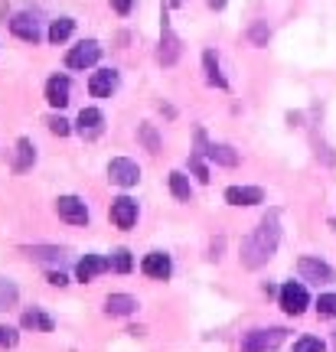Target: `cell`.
Returning a JSON list of instances; mask_svg holds the SVG:
<instances>
[{"mask_svg": "<svg viewBox=\"0 0 336 352\" xmlns=\"http://www.w3.org/2000/svg\"><path fill=\"white\" fill-rule=\"evenodd\" d=\"M277 241H281V228H277V219L271 215V219H264L262 226L242 241V264L251 267V271L268 264V258L277 252Z\"/></svg>", "mask_w": 336, "mask_h": 352, "instance_id": "6da1fadb", "label": "cell"}, {"mask_svg": "<svg viewBox=\"0 0 336 352\" xmlns=\"http://www.w3.org/2000/svg\"><path fill=\"white\" fill-rule=\"evenodd\" d=\"M284 340H287V329H281V327L251 329V333H245V340H242V352H271L277 346H284Z\"/></svg>", "mask_w": 336, "mask_h": 352, "instance_id": "7a4b0ae2", "label": "cell"}, {"mask_svg": "<svg viewBox=\"0 0 336 352\" xmlns=\"http://www.w3.org/2000/svg\"><path fill=\"white\" fill-rule=\"evenodd\" d=\"M98 59H101V46L95 39H82L78 46H72V50L65 52V65H69V69H78V72L98 65Z\"/></svg>", "mask_w": 336, "mask_h": 352, "instance_id": "3957f363", "label": "cell"}, {"mask_svg": "<svg viewBox=\"0 0 336 352\" xmlns=\"http://www.w3.org/2000/svg\"><path fill=\"white\" fill-rule=\"evenodd\" d=\"M277 297H281V310H284V314H291V316H300L304 310H307V303H311L307 287H304V284H297V280H287Z\"/></svg>", "mask_w": 336, "mask_h": 352, "instance_id": "277c9868", "label": "cell"}, {"mask_svg": "<svg viewBox=\"0 0 336 352\" xmlns=\"http://www.w3.org/2000/svg\"><path fill=\"white\" fill-rule=\"evenodd\" d=\"M108 179H112L114 186L131 189V186H137V179H140V166H137L134 160H127V157H114L112 164H108Z\"/></svg>", "mask_w": 336, "mask_h": 352, "instance_id": "5b68a950", "label": "cell"}, {"mask_svg": "<svg viewBox=\"0 0 336 352\" xmlns=\"http://www.w3.org/2000/svg\"><path fill=\"white\" fill-rule=\"evenodd\" d=\"M10 33L17 39H23V43H33L36 46L39 39H43V26H39V16L36 13H30V10H23V13H17L10 20Z\"/></svg>", "mask_w": 336, "mask_h": 352, "instance_id": "8992f818", "label": "cell"}, {"mask_svg": "<svg viewBox=\"0 0 336 352\" xmlns=\"http://www.w3.org/2000/svg\"><path fill=\"white\" fill-rule=\"evenodd\" d=\"M56 212H59V219H65L69 226H88V206H85V199H78V196H59V199H56Z\"/></svg>", "mask_w": 336, "mask_h": 352, "instance_id": "52a82bcc", "label": "cell"}, {"mask_svg": "<svg viewBox=\"0 0 336 352\" xmlns=\"http://www.w3.org/2000/svg\"><path fill=\"white\" fill-rule=\"evenodd\" d=\"M297 271L304 280H311V284H333V267L320 258H300L297 261Z\"/></svg>", "mask_w": 336, "mask_h": 352, "instance_id": "ba28073f", "label": "cell"}, {"mask_svg": "<svg viewBox=\"0 0 336 352\" xmlns=\"http://www.w3.org/2000/svg\"><path fill=\"white\" fill-rule=\"evenodd\" d=\"M88 91H92L95 98H112L114 91H118V72H114V69H98V72H92Z\"/></svg>", "mask_w": 336, "mask_h": 352, "instance_id": "9c48e42d", "label": "cell"}, {"mask_svg": "<svg viewBox=\"0 0 336 352\" xmlns=\"http://www.w3.org/2000/svg\"><path fill=\"white\" fill-rule=\"evenodd\" d=\"M140 271L154 280H167V277L174 274V261H170V254L163 252H150L144 261H140Z\"/></svg>", "mask_w": 336, "mask_h": 352, "instance_id": "30bf717a", "label": "cell"}, {"mask_svg": "<svg viewBox=\"0 0 336 352\" xmlns=\"http://www.w3.org/2000/svg\"><path fill=\"white\" fill-rule=\"evenodd\" d=\"M112 222L118 228H131L137 222V202L131 196H118L112 202Z\"/></svg>", "mask_w": 336, "mask_h": 352, "instance_id": "8fae6325", "label": "cell"}, {"mask_svg": "<svg viewBox=\"0 0 336 352\" xmlns=\"http://www.w3.org/2000/svg\"><path fill=\"white\" fill-rule=\"evenodd\" d=\"M105 271H108V258H101V254H85V258H78V264H75V277H78L82 284L95 280V277L105 274Z\"/></svg>", "mask_w": 336, "mask_h": 352, "instance_id": "7c38bea8", "label": "cell"}, {"mask_svg": "<svg viewBox=\"0 0 336 352\" xmlns=\"http://www.w3.org/2000/svg\"><path fill=\"white\" fill-rule=\"evenodd\" d=\"M225 202H229V206H258V202H264V189H258V186H229L225 189Z\"/></svg>", "mask_w": 336, "mask_h": 352, "instance_id": "4fadbf2b", "label": "cell"}, {"mask_svg": "<svg viewBox=\"0 0 336 352\" xmlns=\"http://www.w3.org/2000/svg\"><path fill=\"white\" fill-rule=\"evenodd\" d=\"M101 124H105V114L98 108H82L78 111V121H75V131L82 134V138H95L101 134Z\"/></svg>", "mask_w": 336, "mask_h": 352, "instance_id": "5bb4252c", "label": "cell"}, {"mask_svg": "<svg viewBox=\"0 0 336 352\" xmlns=\"http://www.w3.org/2000/svg\"><path fill=\"white\" fill-rule=\"evenodd\" d=\"M157 59H160V65H176V59H180V36H176L170 26H163V36H160V50H157Z\"/></svg>", "mask_w": 336, "mask_h": 352, "instance_id": "9a60e30c", "label": "cell"}, {"mask_svg": "<svg viewBox=\"0 0 336 352\" xmlns=\"http://www.w3.org/2000/svg\"><path fill=\"white\" fill-rule=\"evenodd\" d=\"M69 78L65 76H52L50 82H46V101H50L52 108H65L69 104Z\"/></svg>", "mask_w": 336, "mask_h": 352, "instance_id": "2e32d148", "label": "cell"}, {"mask_svg": "<svg viewBox=\"0 0 336 352\" xmlns=\"http://www.w3.org/2000/svg\"><path fill=\"white\" fill-rule=\"evenodd\" d=\"M202 69H206V82H209L212 88H229V78L222 76V65H219V56L212 50H206L202 52Z\"/></svg>", "mask_w": 336, "mask_h": 352, "instance_id": "e0dca14e", "label": "cell"}, {"mask_svg": "<svg viewBox=\"0 0 336 352\" xmlns=\"http://www.w3.org/2000/svg\"><path fill=\"white\" fill-rule=\"evenodd\" d=\"M33 164H36V147H33V140H30V138H20V140H17L13 170H17V173H26V170H33Z\"/></svg>", "mask_w": 336, "mask_h": 352, "instance_id": "ac0fdd59", "label": "cell"}, {"mask_svg": "<svg viewBox=\"0 0 336 352\" xmlns=\"http://www.w3.org/2000/svg\"><path fill=\"white\" fill-rule=\"evenodd\" d=\"M20 327L23 329H33V333H52V316L50 314H43L39 307H33V310H26L23 316H20Z\"/></svg>", "mask_w": 336, "mask_h": 352, "instance_id": "d6986e66", "label": "cell"}, {"mask_svg": "<svg viewBox=\"0 0 336 352\" xmlns=\"http://www.w3.org/2000/svg\"><path fill=\"white\" fill-rule=\"evenodd\" d=\"M137 310V300L131 294H112L108 300H105V314L108 316H131Z\"/></svg>", "mask_w": 336, "mask_h": 352, "instance_id": "ffe728a7", "label": "cell"}, {"mask_svg": "<svg viewBox=\"0 0 336 352\" xmlns=\"http://www.w3.org/2000/svg\"><path fill=\"white\" fill-rule=\"evenodd\" d=\"M26 254L33 258V261H46V264H59L65 258V248H56V245H33V248H26Z\"/></svg>", "mask_w": 336, "mask_h": 352, "instance_id": "44dd1931", "label": "cell"}, {"mask_svg": "<svg viewBox=\"0 0 336 352\" xmlns=\"http://www.w3.org/2000/svg\"><path fill=\"white\" fill-rule=\"evenodd\" d=\"M72 33H75V20H72V16H59V20H52V23H50V33H46V39L59 46V43H65V39L72 36Z\"/></svg>", "mask_w": 336, "mask_h": 352, "instance_id": "7402d4cb", "label": "cell"}, {"mask_svg": "<svg viewBox=\"0 0 336 352\" xmlns=\"http://www.w3.org/2000/svg\"><path fill=\"white\" fill-rule=\"evenodd\" d=\"M206 157H209L212 164H219V166H238V153L232 151L229 144H209Z\"/></svg>", "mask_w": 336, "mask_h": 352, "instance_id": "603a6c76", "label": "cell"}, {"mask_svg": "<svg viewBox=\"0 0 336 352\" xmlns=\"http://www.w3.org/2000/svg\"><path fill=\"white\" fill-rule=\"evenodd\" d=\"M170 192H174V199L189 202V196H193L189 176H187V173H180V170H174V173H170Z\"/></svg>", "mask_w": 336, "mask_h": 352, "instance_id": "cb8c5ba5", "label": "cell"}, {"mask_svg": "<svg viewBox=\"0 0 336 352\" xmlns=\"http://www.w3.org/2000/svg\"><path fill=\"white\" fill-rule=\"evenodd\" d=\"M108 271H114V274H131V271H134V258H131V252H127V248L112 252V258H108Z\"/></svg>", "mask_w": 336, "mask_h": 352, "instance_id": "d4e9b609", "label": "cell"}, {"mask_svg": "<svg viewBox=\"0 0 336 352\" xmlns=\"http://www.w3.org/2000/svg\"><path fill=\"white\" fill-rule=\"evenodd\" d=\"M137 138H140V144H144L150 153L160 151V138H157V127L154 124H140L137 127Z\"/></svg>", "mask_w": 336, "mask_h": 352, "instance_id": "484cf974", "label": "cell"}, {"mask_svg": "<svg viewBox=\"0 0 336 352\" xmlns=\"http://www.w3.org/2000/svg\"><path fill=\"white\" fill-rule=\"evenodd\" d=\"M17 297H20V290L13 287L10 280H0V310H10L17 303Z\"/></svg>", "mask_w": 336, "mask_h": 352, "instance_id": "4316f807", "label": "cell"}, {"mask_svg": "<svg viewBox=\"0 0 336 352\" xmlns=\"http://www.w3.org/2000/svg\"><path fill=\"white\" fill-rule=\"evenodd\" d=\"M249 39L255 43V46H268V39H271V30H268V23H264V20H258V23H251Z\"/></svg>", "mask_w": 336, "mask_h": 352, "instance_id": "83f0119b", "label": "cell"}, {"mask_svg": "<svg viewBox=\"0 0 336 352\" xmlns=\"http://www.w3.org/2000/svg\"><path fill=\"white\" fill-rule=\"evenodd\" d=\"M46 124H50V131L56 134V138H69V134H72V124L65 121L63 114H52V118L46 121Z\"/></svg>", "mask_w": 336, "mask_h": 352, "instance_id": "f1b7e54d", "label": "cell"}, {"mask_svg": "<svg viewBox=\"0 0 336 352\" xmlns=\"http://www.w3.org/2000/svg\"><path fill=\"white\" fill-rule=\"evenodd\" d=\"M317 314L320 316H336V294H320V300H317Z\"/></svg>", "mask_w": 336, "mask_h": 352, "instance_id": "f546056e", "label": "cell"}, {"mask_svg": "<svg viewBox=\"0 0 336 352\" xmlns=\"http://www.w3.org/2000/svg\"><path fill=\"white\" fill-rule=\"evenodd\" d=\"M294 352H324V340H317V336H304V340L294 342Z\"/></svg>", "mask_w": 336, "mask_h": 352, "instance_id": "4dcf8cb0", "label": "cell"}, {"mask_svg": "<svg viewBox=\"0 0 336 352\" xmlns=\"http://www.w3.org/2000/svg\"><path fill=\"white\" fill-rule=\"evenodd\" d=\"M189 170L196 173V179H200V183H209V166L202 164L200 153H193V157H189Z\"/></svg>", "mask_w": 336, "mask_h": 352, "instance_id": "1f68e13d", "label": "cell"}, {"mask_svg": "<svg viewBox=\"0 0 336 352\" xmlns=\"http://www.w3.org/2000/svg\"><path fill=\"white\" fill-rule=\"evenodd\" d=\"M20 342V333L10 327H0V349H13Z\"/></svg>", "mask_w": 336, "mask_h": 352, "instance_id": "d6a6232c", "label": "cell"}, {"mask_svg": "<svg viewBox=\"0 0 336 352\" xmlns=\"http://www.w3.org/2000/svg\"><path fill=\"white\" fill-rule=\"evenodd\" d=\"M112 7L118 16H127V13L134 10V0H112Z\"/></svg>", "mask_w": 336, "mask_h": 352, "instance_id": "836d02e7", "label": "cell"}, {"mask_svg": "<svg viewBox=\"0 0 336 352\" xmlns=\"http://www.w3.org/2000/svg\"><path fill=\"white\" fill-rule=\"evenodd\" d=\"M46 280H50L52 287H65V284H69V277H65L63 271H50V274H46Z\"/></svg>", "mask_w": 336, "mask_h": 352, "instance_id": "e575fe53", "label": "cell"}, {"mask_svg": "<svg viewBox=\"0 0 336 352\" xmlns=\"http://www.w3.org/2000/svg\"><path fill=\"white\" fill-rule=\"evenodd\" d=\"M225 3H229V0H209V7H212V10H222Z\"/></svg>", "mask_w": 336, "mask_h": 352, "instance_id": "d590c367", "label": "cell"}, {"mask_svg": "<svg viewBox=\"0 0 336 352\" xmlns=\"http://www.w3.org/2000/svg\"><path fill=\"white\" fill-rule=\"evenodd\" d=\"M183 3H187V0H170V7H183Z\"/></svg>", "mask_w": 336, "mask_h": 352, "instance_id": "8d00e7d4", "label": "cell"}, {"mask_svg": "<svg viewBox=\"0 0 336 352\" xmlns=\"http://www.w3.org/2000/svg\"><path fill=\"white\" fill-rule=\"evenodd\" d=\"M333 342H336V336H333Z\"/></svg>", "mask_w": 336, "mask_h": 352, "instance_id": "74e56055", "label": "cell"}]
</instances>
